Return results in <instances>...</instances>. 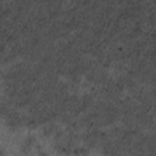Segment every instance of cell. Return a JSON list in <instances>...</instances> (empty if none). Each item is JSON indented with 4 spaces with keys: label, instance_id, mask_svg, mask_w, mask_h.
<instances>
[{
    "label": "cell",
    "instance_id": "2",
    "mask_svg": "<svg viewBox=\"0 0 156 156\" xmlns=\"http://www.w3.org/2000/svg\"><path fill=\"white\" fill-rule=\"evenodd\" d=\"M55 130H56L55 124H48V126H45V127L43 128V134H44L45 136H49V135L54 134Z\"/></svg>",
    "mask_w": 156,
    "mask_h": 156
},
{
    "label": "cell",
    "instance_id": "3",
    "mask_svg": "<svg viewBox=\"0 0 156 156\" xmlns=\"http://www.w3.org/2000/svg\"><path fill=\"white\" fill-rule=\"evenodd\" d=\"M0 156H5V151H4V149H1V147H0Z\"/></svg>",
    "mask_w": 156,
    "mask_h": 156
},
{
    "label": "cell",
    "instance_id": "1",
    "mask_svg": "<svg viewBox=\"0 0 156 156\" xmlns=\"http://www.w3.org/2000/svg\"><path fill=\"white\" fill-rule=\"evenodd\" d=\"M34 143H35V138H34L33 135H28V136L24 139V141H23V144H22V146H21V152H23V154L29 152V150H30V147L33 146Z\"/></svg>",
    "mask_w": 156,
    "mask_h": 156
}]
</instances>
